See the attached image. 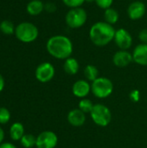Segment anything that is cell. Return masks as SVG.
<instances>
[{"instance_id": "6da1fadb", "label": "cell", "mask_w": 147, "mask_h": 148, "mask_svg": "<svg viewBox=\"0 0 147 148\" xmlns=\"http://www.w3.org/2000/svg\"><path fill=\"white\" fill-rule=\"evenodd\" d=\"M46 49L54 58L66 60L71 56L74 50V46L72 41L68 36L56 35L49 38L46 43Z\"/></svg>"}, {"instance_id": "7a4b0ae2", "label": "cell", "mask_w": 147, "mask_h": 148, "mask_svg": "<svg viewBox=\"0 0 147 148\" xmlns=\"http://www.w3.org/2000/svg\"><path fill=\"white\" fill-rule=\"evenodd\" d=\"M115 31L113 25L105 21H100L94 23L90 28L89 38L95 46L104 47L113 40Z\"/></svg>"}, {"instance_id": "3957f363", "label": "cell", "mask_w": 147, "mask_h": 148, "mask_svg": "<svg viewBox=\"0 0 147 148\" xmlns=\"http://www.w3.org/2000/svg\"><path fill=\"white\" fill-rule=\"evenodd\" d=\"M39 30L37 27L29 22H23L19 23L15 29L16 37L22 42L29 43L36 41L38 37Z\"/></svg>"}, {"instance_id": "277c9868", "label": "cell", "mask_w": 147, "mask_h": 148, "mask_svg": "<svg viewBox=\"0 0 147 148\" xmlns=\"http://www.w3.org/2000/svg\"><path fill=\"white\" fill-rule=\"evenodd\" d=\"M91 91L95 97L105 99L112 95L113 91V84L112 81L107 77H98L92 82Z\"/></svg>"}, {"instance_id": "5b68a950", "label": "cell", "mask_w": 147, "mask_h": 148, "mask_svg": "<svg viewBox=\"0 0 147 148\" xmlns=\"http://www.w3.org/2000/svg\"><path fill=\"white\" fill-rule=\"evenodd\" d=\"M88 20L87 11L81 8H73L70 9L65 16V22L68 27L70 29H79L82 27Z\"/></svg>"}, {"instance_id": "8992f818", "label": "cell", "mask_w": 147, "mask_h": 148, "mask_svg": "<svg viewBox=\"0 0 147 148\" xmlns=\"http://www.w3.org/2000/svg\"><path fill=\"white\" fill-rule=\"evenodd\" d=\"M93 121L99 127H105L108 126L112 121V113L110 109L104 104H94L92 112L90 113Z\"/></svg>"}, {"instance_id": "52a82bcc", "label": "cell", "mask_w": 147, "mask_h": 148, "mask_svg": "<svg viewBox=\"0 0 147 148\" xmlns=\"http://www.w3.org/2000/svg\"><path fill=\"white\" fill-rule=\"evenodd\" d=\"M55 74V67L50 62H44L39 64L36 69V72H35L36 80L42 83H46L50 82L54 78Z\"/></svg>"}, {"instance_id": "ba28073f", "label": "cell", "mask_w": 147, "mask_h": 148, "mask_svg": "<svg viewBox=\"0 0 147 148\" xmlns=\"http://www.w3.org/2000/svg\"><path fill=\"white\" fill-rule=\"evenodd\" d=\"M113 41L120 49L128 50L133 45V36L128 30L120 28L115 31Z\"/></svg>"}, {"instance_id": "9c48e42d", "label": "cell", "mask_w": 147, "mask_h": 148, "mask_svg": "<svg viewBox=\"0 0 147 148\" xmlns=\"http://www.w3.org/2000/svg\"><path fill=\"white\" fill-rule=\"evenodd\" d=\"M58 143L57 135L52 131L42 132L36 137V148H55Z\"/></svg>"}, {"instance_id": "30bf717a", "label": "cell", "mask_w": 147, "mask_h": 148, "mask_svg": "<svg viewBox=\"0 0 147 148\" xmlns=\"http://www.w3.org/2000/svg\"><path fill=\"white\" fill-rule=\"evenodd\" d=\"M146 12V6L142 1H134L127 8V15L131 20L136 21L141 19Z\"/></svg>"}, {"instance_id": "8fae6325", "label": "cell", "mask_w": 147, "mask_h": 148, "mask_svg": "<svg viewBox=\"0 0 147 148\" xmlns=\"http://www.w3.org/2000/svg\"><path fill=\"white\" fill-rule=\"evenodd\" d=\"M133 61V54H131L128 50L120 49L119 51L115 52V54L113 56V64L119 68H125L128 66Z\"/></svg>"}, {"instance_id": "7c38bea8", "label": "cell", "mask_w": 147, "mask_h": 148, "mask_svg": "<svg viewBox=\"0 0 147 148\" xmlns=\"http://www.w3.org/2000/svg\"><path fill=\"white\" fill-rule=\"evenodd\" d=\"M72 92L75 97L83 99L91 92V85L86 80H78L73 84Z\"/></svg>"}, {"instance_id": "4fadbf2b", "label": "cell", "mask_w": 147, "mask_h": 148, "mask_svg": "<svg viewBox=\"0 0 147 148\" xmlns=\"http://www.w3.org/2000/svg\"><path fill=\"white\" fill-rule=\"evenodd\" d=\"M68 122L75 127H79L84 125L86 122V114H84L79 108H75L71 110L67 116Z\"/></svg>"}, {"instance_id": "5bb4252c", "label": "cell", "mask_w": 147, "mask_h": 148, "mask_svg": "<svg viewBox=\"0 0 147 148\" xmlns=\"http://www.w3.org/2000/svg\"><path fill=\"white\" fill-rule=\"evenodd\" d=\"M133 62L141 66H147V44L140 43L133 51Z\"/></svg>"}, {"instance_id": "9a60e30c", "label": "cell", "mask_w": 147, "mask_h": 148, "mask_svg": "<svg viewBox=\"0 0 147 148\" xmlns=\"http://www.w3.org/2000/svg\"><path fill=\"white\" fill-rule=\"evenodd\" d=\"M80 65L78 61L74 57H68L65 60L63 64V69L66 74L69 75H75L78 73Z\"/></svg>"}, {"instance_id": "2e32d148", "label": "cell", "mask_w": 147, "mask_h": 148, "mask_svg": "<svg viewBox=\"0 0 147 148\" xmlns=\"http://www.w3.org/2000/svg\"><path fill=\"white\" fill-rule=\"evenodd\" d=\"M24 127L20 122H15L11 125L10 128V137L14 141L21 140L24 135Z\"/></svg>"}, {"instance_id": "e0dca14e", "label": "cell", "mask_w": 147, "mask_h": 148, "mask_svg": "<svg viewBox=\"0 0 147 148\" xmlns=\"http://www.w3.org/2000/svg\"><path fill=\"white\" fill-rule=\"evenodd\" d=\"M27 12L31 16H38L44 10V3L41 0H31L26 7Z\"/></svg>"}, {"instance_id": "ac0fdd59", "label": "cell", "mask_w": 147, "mask_h": 148, "mask_svg": "<svg viewBox=\"0 0 147 148\" xmlns=\"http://www.w3.org/2000/svg\"><path fill=\"white\" fill-rule=\"evenodd\" d=\"M119 18H120V14L117 10H115L112 7L105 10L104 19H105L106 23H107L111 25H113L119 21Z\"/></svg>"}, {"instance_id": "d6986e66", "label": "cell", "mask_w": 147, "mask_h": 148, "mask_svg": "<svg viewBox=\"0 0 147 148\" xmlns=\"http://www.w3.org/2000/svg\"><path fill=\"white\" fill-rule=\"evenodd\" d=\"M84 75L88 82H94L99 77V70L96 66L88 64L84 69Z\"/></svg>"}, {"instance_id": "ffe728a7", "label": "cell", "mask_w": 147, "mask_h": 148, "mask_svg": "<svg viewBox=\"0 0 147 148\" xmlns=\"http://www.w3.org/2000/svg\"><path fill=\"white\" fill-rule=\"evenodd\" d=\"M20 143L24 148L34 147L36 144V137L30 134H25L21 139Z\"/></svg>"}, {"instance_id": "44dd1931", "label": "cell", "mask_w": 147, "mask_h": 148, "mask_svg": "<svg viewBox=\"0 0 147 148\" xmlns=\"http://www.w3.org/2000/svg\"><path fill=\"white\" fill-rule=\"evenodd\" d=\"M16 27L14 26L13 23L9 20H3L0 23V30L4 35H12L15 34Z\"/></svg>"}, {"instance_id": "7402d4cb", "label": "cell", "mask_w": 147, "mask_h": 148, "mask_svg": "<svg viewBox=\"0 0 147 148\" xmlns=\"http://www.w3.org/2000/svg\"><path fill=\"white\" fill-rule=\"evenodd\" d=\"M78 106H79V109L81 110L84 114H90L94 108V104L89 99L83 98L80 101Z\"/></svg>"}, {"instance_id": "603a6c76", "label": "cell", "mask_w": 147, "mask_h": 148, "mask_svg": "<svg viewBox=\"0 0 147 148\" xmlns=\"http://www.w3.org/2000/svg\"><path fill=\"white\" fill-rule=\"evenodd\" d=\"M10 113L9 109L4 107L0 108V124H7L10 120Z\"/></svg>"}, {"instance_id": "cb8c5ba5", "label": "cell", "mask_w": 147, "mask_h": 148, "mask_svg": "<svg viewBox=\"0 0 147 148\" xmlns=\"http://www.w3.org/2000/svg\"><path fill=\"white\" fill-rule=\"evenodd\" d=\"M62 2L67 7L73 9V8L81 7L86 1L85 0H62Z\"/></svg>"}, {"instance_id": "d4e9b609", "label": "cell", "mask_w": 147, "mask_h": 148, "mask_svg": "<svg viewBox=\"0 0 147 148\" xmlns=\"http://www.w3.org/2000/svg\"><path fill=\"white\" fill-rule=\"evenodd\" d=\"M98 7L101 9H103L104 10L112 7V4L113 3V0H95L94 1Z\"/></svg>"}, {"instance_id": "484cf974", "label": "cell", "mask_w": 147, "mask_h": 148, "mask_svg": "<svg viewBox=\"0 0 147 148\" xmlns=\"http://www.w3.org/2000/svg\"><path fill=\"white\" fill-rule=\"evenodd\" d=\"M139 39L141 42V43L147 44V29H143L139 33Z\"/></svg>"}, {"instance_id": "4316f807", "label": "cell", "mask_w": 147, "mask_h": 148, "mask_svg": "<svg viewBox=\"0 0 147 148\" xmlns=\"http://www.w3.org/2000/svg\"><path fill=\"white\" fill-rule=\"evenodd\" d=\"M56 5L54 3H47L46 4H44V10L49 12V13H54L55 10H56Z\"/></svg>"}, {"instance_id": "83f0119b", "label": "cell", "mask_w": 147, "mask_h": 148, "mask_svg": "<svg viewBox=\"0 0 147 148\" xmlns=\"http://www.w3.org/2000/svg\"><path fill=\"white\" fill-rule=\"evenodd\" d=\"M0 148H16V147L10 142H3L0 145Z\"/></svg>"}, {"instance_id": "f1b7e54d", "label": "cell", "mask_w": 147, "mask_h": 148, "mask_svg": "<svg viewBox=\"0 0 147 148\" xmlns=\"http://www.w3.org/2000/svg\"><path fill=\"white\" fill-rule=\"evenodd\" d=\"M131 98L132 101H138L139 99V93L138 91H133L131 93Z\"/></svg>"}, {"instance_id": "f546056e", "label": "cell", "mask_w": 147, "mask_h": 148, "mask_svg": "<svg viewBox=\"0 0 147 148\" xmlns=\"http://www.w3.org/2000/svg\"><path fill=\"white\" fill-rule=\"evenodd\" d=\"M4 84H5L4 79H3V75L0 74V93L3 90V88H4Z\"/></svg>"}, {"instance_id": "4dcf8cb0", "label": "cell", "mask_w": 147, "mask_h": 148, "mask_svg": "<svg viewBox=\"0 0 147 148\" xmlns=\"http://www.w3.org/2000/svg\"><path fill=\"white\" fill-rule=\"evenodd\" d=\"M3 140H4V131L2 127H0V145L2 143H3Z\"/></svg>"}, {"instance_id": "1f68e13d", "label": "cell", "mask_w": 147, "mask_h": 148, "mask_svg": "<svg viewBox=\"0 0 147 148\" xmlns=\"http://www.w3.org/2000/svg\"><path fill=\"white\" fill-rule=\"evenodd\" d=\"M86 2H88V3H92V2H94L95 0H85Z\"/></svg>"}]
</instances>
